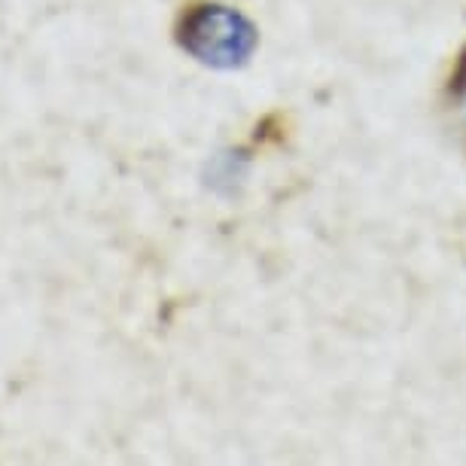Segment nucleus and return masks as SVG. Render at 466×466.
<instances>
[{
    "instance_id": "f257e3e1",
    "label": "nucleus",
    "mask_w": 466,
    "mask_h": 466,
    "mask_svg": "<svg viewBox=\"0 0 466 466\" xmlns=\"http://www.w3.org/2000/svg\"><path fill=\"white\" fill-rule=\"evenodd\" d=\"M180 43L214 67H235L250 56L253 28L228 6H198L180 28Z\"/></svg>"
},
{
    "instance_id": "f03ea898",
    "label": "nucleus",
    "mask_w": 466,
    "mask_h": 466,
    "mask_svg": "<svg viewBox=\"0 0 466 466\" xmlns=\"http://www.w3.org/2000/svg\"><path fill=\"white\" fill-rule=\"evenodd\" d=\"M457 104H461V113H463V122H466V70L461 76V86H457Z\"/></svg>"
}]
</instances>
